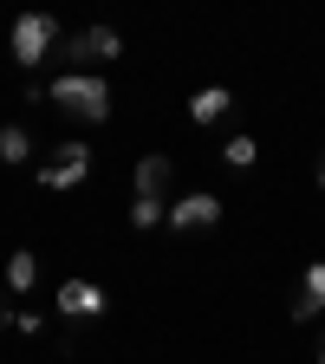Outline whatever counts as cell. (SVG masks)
Masks as SVG:
<instances>
[{"instance_id": "obj_5", "label": "cell", "mask_w": 325, "mask_h": 364, "mask_svg": "<svg viewBox=\"0 0 325 364\" xmlns=\"http://www.w3.org/2000/svg\"><path fill=\"white\" fill-rule=\"evenodd\" d=\"M85 176H91V150H85V144H65L59 163H46V169H39V189H78Z\"/></svg>"}, {"instance_id": "obj_3", "label": "cell", "mask_w": 325, "mask_h": 364, "mask_svg": "<svg viewBox=\"0 0 325 364\" xmlns=\"http://www.w3.org/2000/svg\"><path fill=\"white\" fill-rule=\"evenodd\" d=\"M7 46H14V59H20V65H39V59L59 46V20H53V14H20Z\"/></svg>"}, {"instance_id": "obj_15", "label": "cell", "mask_w": 325, "mask_h": 364, "mask_svg": "<svg viewBox=\"0 0 325 364\" xmlns=\"http://www.w3.org/2000/svg\"><path fill=\"white\" fill-rule=\"evenodd\" d=\"M319 364H325V345H319Z\"/></svg>"}, {"instance_id": "obj_7", "label": "cell", "mask_w": 325, "mask_h": 364, "mask_svg": "<svg viewBox=\"0 0 325 364\" xmlns=\"http://www.w3.org/2000/svg\"><path fill=\"white\" fill-rule=\"evenodd\" d=\"M319 312H325V260H312L299 273V299H293V318H299V326H312Z\"/></svg>"}, {"instance_id": "obj_8", "label": "cell", "mask_w": 325, "mask_h": 364, "mask_svg": "<svg viewBox=\"0 0 325 364\" xmlns=\"http://www.w3.org/2000/svg\"><path fill=\"white\" fill-rule=\"evenodd\" d=\"M169 169H176V156L150 150L144 163H137V196H144V202H163V189H169Z\"/></svg>"}, {"instance_id": "obj_16", "label": "cell", "mask_w": 325, "mask_h": 364, "mask_svg": "<svg viewBox=\"0 0 325 364\" xmlns=\"http://www.w3.org/2000/svg\"><path fill=\"white\" fill-rule=\"evenodd\" d=\"M0 326H7V312H0Z\"/></svg>"}, {"instance_id": "obj_9", "label": "cell", "mask_w": 325, "mask_h": 364, "mask_svg": "<svg viewBox=\"0 0 325 364\" xmlns=\"http://www.w3.org/2000/svg\"><path fill=\"white\" fill-rule=\"evenodd\" d=\"M228 111H235V98H228V85H202L189 98V124H221Z\"/></svg>"}, {"instance_id": "obj_1", "label": "cell", "mask_w": 325, "mask_h": 364, "mask_svg": "<svg viewBox=\"0 0 325 364\" xmlns=\"http://www.w3.org/2000/svg\"><path fill=\"white\" fill-rule=\"evenodd\" d=\"M46 98H53L65 117H78V124H105L111 117V85L98 72H59L53 85H46Z\"/></svg>"}, {"instance_id": "obj_13", "label": "cell", "mask_w": 325, "mask_h": 364, "mask_svg": "<svg viewBox=\"0 0 325 364\" xmlns=\"http://www.w3.org/2000/svg\"><path fill=\"white\" fill-rule=\"evenodd\" d=\"M163 221H169V202H144V196L130 202V228H163Z\"/></svg>"}, {"instance_id": "obj_14", "label": "cell", "mask_w": 325, "mask_h": 364, "mask_svg": "<svg viewBox=\"0 0 325 364\" xmlns=\"http://www.w3.org/2000/svg\"><path fill=\"white\" fill-rule=\"evenodd\" d=\"M319 189H325V156H319Z\"/></svg>"}, {"instance_id": "obj_11", "label": "cell", "mask_w": 325, "mask_h": 364, "mask_svg": "<svg viewBox=\"0 0 325 364\" xmlns=\"http://www.w3.org/2000/svg\"><path fill=\"white\" fill-rule=\"evenodd\" d=\"M33 156V136L20 124H0V163H26Z\"/></svg>"}, {"instance_id": "obj_6", "label": "cell", "mask_w": 325, "mask_h": 364, "mask_svg": "<svg viewBox=\"0 0 325 364\" xmlns=\"http://www.w3.org/2000/svg\"><path fill=\"white\" fill-rule=\"evenodd\" d=\"M59 312L65 318H98L105 312V287L98 280H59Z\"/></svg>"}, {"instance_id": "obj_10", "label": "cell", "mask_w": 325, "mask_h": 364, "mask_svg": "<svg viewBox=\"0 0 325 364\" xmlns=\"http://www.w3.org/2000/svg\"><path fill=\"white\" fill-rule=\"evenodd\" d=\"M33 280H39V260H33L26 247H14V260H7V287H14V293H33Z\"/></svg>"}, {"instance_id": "obj_2", "label": "cell", "mask_w": 325, "mask_h": 364, "mask_svg": "<svg viewBox=\"0 0 325 364\" xmlns=\"http://www.w3.org/2000/svg\"><path fill=\"white\" fill-rule=\"evenodd\" d=\"M117 53H124V33H117V26H85V33L65 39V72L105 65V59H117Z\"/></svg>"}, {"instance_id": "obj_4", "label": "cell", "mask_w": 325, "mask_h": 364, "mask_svg": "<svg viewBox=\"0 0 325 364\" xmlns=\"http://www.w3.org/2000/svg\"><path fill=\"white\" fill-rule=\"evenodd\" d=\"M196 228H221V196L189 189L182 202H169V235H196Z\"/></svg>"}, {"instance_id": "obj_12", "label": "cell", "mask_w": 325, "mask_h": 364, "mask_svg": "<svg viewBox=\"0 0 325 364\" xmlns=\"http://www.w3.org/2000/svg\"><path fill=\"white\" fill-rule=\"evenodd\" d=\"M254 156H260L254 136H228V150H221V163H228V169H254Z\"/></svg>"}]
</instances>
